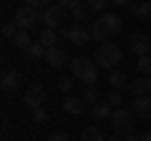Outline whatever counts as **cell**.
Masks as SVG:
<instances>
[{"label": "cell", "mask_w": 151, "mask_h": 141, "mask_svg": "<svg viewBox=\"0 0 151 141\" xmlns=\"http://www.w3.org/2000/svg\"><path fill=\"white\" fill-rule=\"evenodd\" d=\"M119 30H121V18L108 10V13H101V15L96 18V23H93V28H91V38L98 40V43H108Z\"/></svg>", "instance_id": "cell-1"}, {"label": "cell", "mask_w": 151, "mask_h": 141, "mask_svg": "<svg viewBox=\"0 0 151 141\" xmlns=\"http://www.w3.org/2000/svg\"><path fill=\"white\" fill-rule=\"evenodd\" d=\"M70 70H73V76L78 78V81L83 83V86H93V83L98 81V65L93 63V60L83 58V55H78V58H70Z\"/></svg>", "instance_id": "cell-2"}, {"label": "cell", "mask_w": 151, "mask_h": 141, "mask_svg": "<svg viewBox=\"0 0 151 141\" xmlns=\"http://www.w3.org/2000/svg\"><path fill=\"white\" fill-rule=\"evenodd\" d=\"M121 58H124V55H121V48L108 40V43H101L96 48V58L93 60H96V65L103 68V70H116V65L121 63Z\"/></svg>", "instance_id": "cell-3"}, {"label": "cell", "mask_w": 151, "mask_h": 141, "mask_svg": "<svg viewBox=\"0 0 151 141\" xmlns=\"http://www.w3.org/2000/svg\"><path fill=\"white\" fill-rule=\"evenodd\" d=\"M134 119H136V116L131 114V109H116V111L111 114L113 136H121V139H126V136L131 134V129H134Z\"/></svg>", "instance_id": "cell-4"}, {"label": "cell", "mask_w": 151, "mask_h": 141, "mask_svg": "<svg viewBox=\"0 0 151 141\" xmlns=\"http://www.w3.org/2000/svg\"><path fill=\"white\" fill-rule=\"evenodd\" d=\"M40 20H43V15L38 13V8L23 5V8L15 10V25H18V30H30V28H35Z\"/></svg>", "instance_id": "cell-5"}, {"label": "cell", "mask_w": 151, "mask_h": 141, "mask_svg": "<svg viewBox=\"0 0 151 141\" xmlns=\"http://www.w3.org/2000/svg\"><path fill=\"white\" fill-rule=\"evenodd\" d=\"M65 20H68V10L60 8L58 3H55V5H48L43 10V23H45V28H50V30H58L60 25H65Z\"/></svg>", "instance_id": "cell-6"}, {"label": "cell", "mask_w": 151, "mask_h": 141, "mask_svg": "<svg viewBox=\"0 0 151 141\" xmlns=\"http://www.w3.org/2000/svg\"><path fill=\"white\" fill-rule=\"evenodd\" d=\"M23 101H25L28 109H43L45 103V88L40 86V83H30V86L25 88V96H23Z\"/></svg>", "instance_id": "cell-7"}, {"label": "cell", "mask_w": 151, "mask_h": 141, "mask_svg": "<svg viewBox=\"0 0 151 141\" xmlns=\"http://www.w3.org/2000/svg\"><path fill=\"white\" fill-rule=\"evenodd\" d=\"M131 114L136 116V119L141 121H151V93L149 96H134V101H131Z\"/></svg>", "instance_id": "cell-8"}, {"label": "cell", "mask_w": 151, "mask_h": 141, "mask_svg": "<svg viewBox=\"0 0 151 141\" xmlns=\"http://www.w3.org/2000/svg\"><path fill=\"white\" fill-rule=\"evenodd\" d=\"M129 50L134 55H149L151 53V43H149V38H146L144 33H131L129 35Z\"/></svg>", "instance_id": "cell-9"}, {"label": "cell", "mask_w": 151, "mask_h": 141, "mask_svg": "<svg viewBox=\"0 0 151 141\" xmlns=\"http://www.w3.org/2000/svg\"><path fill=\"white\" fill-rule=\"evenodd\" d=\"M45 63L50 65V68H65V65H70V58H68V53H65L63 48H58V45H55V48H48L45 50Z\"/></svg>", "instance_id": "cell-10"}, {"label": "cell", "mask_w": 151, "mask_h": 141, "mask_svg": "<svg viewBox=\"0 0 151 141\" xmlns=\"http://www.w3.org/2000/svg\"><path fill=\"white\" fill-rule=\"evenodd\" d=\"M20 83H23V76L18 73V70H10V73H5V76H3L0 88H3L5 93H15L18 88H20Z\"/></svg>", "instance_id": "cell-11"}, {"label": "cell", "mask_w": 151, "mask_h": 141, "mask_svg": "<svg viewBox=\"0 0 151 141\" xmlns=\"http://www.w3.org/2000/svg\"><path fill=\"white\" fill-rule=\"evenodd\" d=\"M68 40L73 45H78V48H83V45L91 40V30H86L83 25H73V28H70V33H68Z\"/></svg>", "instance_id": "cell-12"}, {"label": "cell", "mask_w": 151, "mask_h": 141, "mask_svg": "<svg viewBox=\"0 0 151 141\" xmlns=\"http://www.w3.org/2000/svg\"><path fill=\"white\" fill-rule=\"evenodd\" d=\"M129 91L134 93V96H149L151 93V76H141V78H136V81H131Z\"/></svg>", "instance_id": "cell-13"}, {"label": "cell", "mask_w": 151, "mask_h": 141, "mask_svg": "<svg viewBox=\"0 0 151 141\" xmlns=\"http://www.w3.org/2000/svg\"><path fill=\"white\" fill-rule=\"evenodd\" d=\"M108 86L113 88V91H124V88H129V76H126L124 70H111V76H108Z\"/></svg>", "instance_id": "cell-14"}, {"label": "cell", "mask_w": 151, "mask_h": 141, "mask_svg": "<svg viewBox=\"0 0 151 141\" xmlns=\"http://www.w3.org/2000/svg\"><path fill=\"white\" fill-rule=\"evenodd\" d=\"M63 109L68 111V114H73V116H81L83 111H86V101H83V98H76V96H65L63 98Z\"/></svg>", "instance_id": "cell-15"}, {"label": "cell", "mask_w": 151, "mask_h": 141, "mask_svg": "<svg viewBox=\"0 0 151 141\" xmlns=\"http://www.w3.org/2000/svg\"><path fill=\"white\" fill-rule=\"evenodd\" d=\"M113 106L108 101H101V103H96L91 109V116H93V121H106V119H111V114H113Z\"/></svg>", "instance_id": "cell-16"}, {"label": "cell", "mask_w": 151, "mask_h": 141, "mask_svg": "<svg viewBox=\"0 0 151 141\" xmlns=\"http://www.w3.org/2000/svg\"><path fill=\"white\" fill-rule=\"evenodd\" d=\"M129 10L134 13L136 18H141V20H151V0H141L139 5H134V3H131Z\"/></svg>", "instance_id": "cell-17"}, {"label": "cell", "mask_w": 151, "mask_h": 141, "mask_svg": "<svg viewBox=\"0 0 151 141\" xmlns=\"http://www.w3.org/2000/svg\"><path fill=\"white\" fill-rule=\"evenodd\" d=\"M55 40H58V30H50V28H43L40 35H38V43L43 45L45 50H48V48H55Z\"/></svg>", "instance_id": "cell-18"}, {"label": "cell", "mask_w": 151, "mask_h": 141, "mask_svg": "<svg viewBox=\"0 0 151 141\" xmlns=\"http://www.w3.org/2000/svg\"><path fill=\"white\" fill-rule=\"evenodd\" d=\"M23 58L25 60H40V58H45V48L35 40V43H30L25 50H23Z\"/></svg>", "instance_id": "cell-19"}, {"label": "cell", "mask_w": 151, "mask_h": 141, "mask_svg": "<svg viewBox=\"0 0 151 141\" xmlns=\"http://www.w3.org/2000/svg\"><path fill=\"white\" fill-rule=\"evenodd\" d=\"M81 141H106V136H103V131L98 126H86L81 134Z\"/></svg>", "instance_id": "cell-20"}, {"label": "cell", "mask_w": 151, "mask_h": 141, "mask_svg": "<svg viewBox=\"0 0 151 141\" xmlns=\"http://www.w3.org/2000/svg\"><path fill=\"white\" fill-rule=\"evenodd\" d=\"M13 43H15L18 50H25L28 45L33 43V40H30V35H28V30H18V33H15V38H13Z\"/></svg>", "instance_id": "cell-21"}, {"label": "cell", "mask_w": 151, "mask_h": 141, "mask_svg": "<svg viewBox=\"0 0 151 141\" xmlns=\"http://www.w3.org/2000/svg\"><path fill=\"white\" fill-rule=\"evenodd\" d=\"M108 8H111V0H88V10H96L98 15L108 13Z\"/></svg>", "instance_id": "cell-22"}, {"label": "cell", "mask_w": 151, "mask_h": 141, "mask_svg": "<svg viewBox=\"0 0 151 141\" xmlns=\"http://www.w3.org/2000/svg\"><path fill=\"white\" fill-rule=\"evenodd\" d=\"M136 68H139L141 76H151V55H141L136 60Z\"/></svg>", "instance_id": "cell-23"}, {"label": "cell", "mask_w": 151, "mask_h": 141, "mask_svg": "<svg viewBox=\"0 0 151 141\" xmlns=\"http://www.w3.org/2000/svg\"><path fill=\"white\" fill-rule=\"evenodd\" d=\"M81 98H83L86 103H93V106H96V101H98V88H96V86H86Z\"/></svg>", "instance_id": "cell-24"}, {"label": "cell", "mask_w": 151, "mask_h": 141, "mask_svg": "<svg viewBox=\"0 0 151 141\" xmlns=\"http://www.w3.org/2000/svg\"><path fill=\"white\" fill-rule=\"evenodd\" d=\"M15 33H18V25H15V20H8V23H3V38H15Z\"/></svg>", "instance_id": "cell-25"}, {"label": "cell", "mask_w": 151, "mask_h": 141, "mask_svg": "<svg viewBox=\"0 0 151 141\" xmlns=\"http://www.w3.org/2000/svg\"><path fill=\"white\" fill-rule=\"evenodd\" d=\"M70 18H73V20H88V8H83V5L73 8V10H70Z\"/></svg>", "instance_id": "cell-26"}, {"label": "cell", "mask_w": 151, "mask_h": 141, "mask_svg": "<svg viewBox=\"0 0 151 141\" xmlns=\"http://www.w3.org/2000/svg\"><path fill=\"white\" fill-rule=\"evenodd\" d=\"M30 121H35V124H45V121H48V114H45V109H33Z\"/></svg>", "instance_id": "cell-27"}, {"label": "cell", "mask_w": 151, "mask_h": 141, "mask_svg": "<svg viewBox=\"0 0 151 141\" xmlns=\"http://www.w3.org/2000/svg\"><path fill=\"white\" fill-rule=\"evenodd\" d=\"M70 88H73V81H70L68 76H63V78H58V91H63L65 96L70 93Z\"/></svg>", "instance_id": "cell-28"}, {"label": "cell", "mask_w": 151, "mask_h": 141, "mask_svg": "<svg viewBox=\"0 0 151 141\" xmlns=\"http://www.w3.org/2000/svg\"><path fill=\"white\" fill-rule=\"evenodd\" d=\"M106 101L111 103L113 109H121V103H124V101H121V93H119V91H111V96H108Z\"/></svg>", "instance_id": "cell-29"}, {"label": "cell", "mask_w": 151, "mask_h": 141, "mask_svg": "<svg viewBox=\"0 0 151 141\" xmlns=\"http://www.w3.org/2000/svg\"><path fill=\"white\" fill-rule=\"evenodd\" d=\"M55 3H58V5L60 8H65V10H73V8H78V5H81V3H78V0H55Z\"/></svg>", "instance_id": "cell-30"}, {"label": "cell", "mask_w": 151, "mask_h": 141, "mask_svg": "<svg viewBox=\"0 0 151 141\" xmlns=\"http://www.w3.org/2000/svg\"><path fill=\"white\" fill-rule=\"evenodd\" d=\"M25 5H30V8H48L50 0H25Z\"/></svg>", "instance_id": "cell-31"}, {"label": "cell", "mask_w": 151, "mask_h": 141, "mask_svg": "<svg viewBox=\"0 0 151 141\" xmlns=\"http://www.w3.org/2000/svg\"><path fill=\"white\" fill-rule=\"evenodd\" d=\"M48 141H68V134L65 131H58V134H50Z\"/></svg>", "instance_id": "cell-32"}, {"label": "cell", "mask_w": 151, "mask_h": 141, "mask_svg": "<svg viewBox=\"0 0 151 141\" xmlns=\"http://www.w3.org/2000/svg\"><path fill=\"white\" fill-rule=\"evenodd\" d=\"M111 5H116V8H129L131 0H111Z\"/></svg>", "instance_id": "cell-33"}, {"label": "cell", "mask_w": 151, "mask_h": 141, "mask_svg": "<svg viewBox=\"0 0 151 141\" xmlns=\"http://www.w3.org/2000/svg\"><path fill=\"white\" fill-rule=\"evenodd\" d=\"M68 33H70V25H60L58 28V35H65V38H68Z\"/></svg>", "instance_id": "cell-34"}, {"label": "cell", "mask_w": 151, "mask_h": 141, "mask_svg": "<svg viewBox=\"0 0 151 141\" xmlns=\"http://www.w3.org/2000/svg\"><path fill=\"white\" fill-rule=\"evenodd\" d=\"M124 141H141V136H134V134H129V136H126Z\"/></svg>", "instance_id": "cell-35"}, {"label": "cell", "mask_w": 151, "mask_h": 141, "mask_svg": "<svg viewBox=\"0 0 151 141\" xmlns=\"http://www.w3.org/2000/svg\"><path fill=\"white\" fill-rule=\"evenodd\" d=\"M141 141H151V131H146V134H141Z\"/></svg>", "instance_id": "cell-36"}, {"label": "cell", "mask_w": 151, "mask_h": 141, "mask_svg": "<svg viewBox=\"0 0 151 141\" xmlns=\"http://www.w3.org/2000/svg\"><path fill=\"white\" fill-rule=\"evenodd\" d=\"M106 141H124L121 136H113V139H106Z\"/></svg>", "instance_id": "cell-37"}, {"label": "cell", "mask_w": 151, "mask_h": 141, "mask_svg": "<svg viewBox=\"0 0 151 141\" xmlns=\"http://www.w3.org/2000/svg\"><path fill=\"white\" fill-rule=\"evenodd\" d=\"M149 55H151V53H149Z\"/></svg>", "instance_id": "cell-38"}]
</instances>
